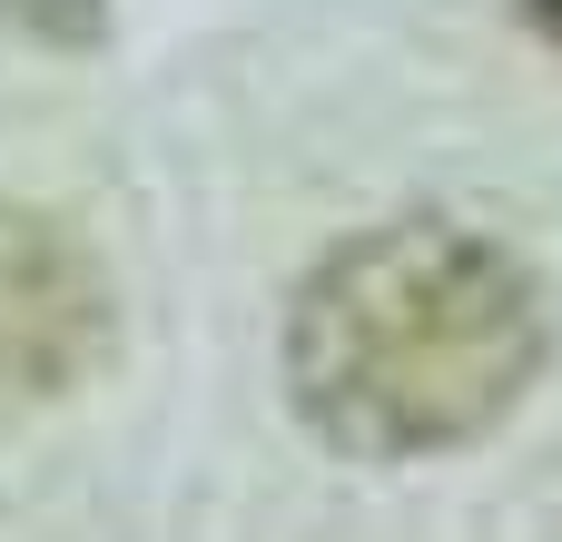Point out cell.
Returning a JSON list of instances; mask_svg holds the SVG:
<instances>
[{"label": "cell", "mask_w": 562, "mask_h": 542, "mask_svg": "<svg viewBox=\"0 0 562 542\" xmlns=\"http://www.w3.org/2000/svg\"><path fill=\"white\" fill-rule=\"evenodd\" d=\"M543 276L464 217H385L286 296V405L326 454L425 464L484 444L543 375Z\"/></svg>", "instance_id": "1"}, {"label": "cell", "mask_w": 562, "mask_h": 542, "mask_svg": "<svg viewBox=\"0 0 562 542\" xmlns=\"http://www.w3.org/2000/svg\"><path fill=\"white\" fill-rule=\"evenodd\" d=\"M0 30L40 39V49H99L109 39V0H0Z\"/></svg>", "instance_id": "3"}, {"label": "cell", "mask_w": 562, "mask_h": 542, "mask_svg": "<svg viewBox=\"0 0 562 542\" xmlns=\"http://www.w3.org/2000/svg\"><path fill=\"white\" fill-rule=\"evenodd\" d=\"M524 30H543V39L562 49V0H524Z\"/></svg>", "instance_id": "4"}, {"label": "cell", "mask_w": 562, "mask_h": 542, "mask_svg": "<svg viewBox=\"0 0 562 542\" xmlns=\"http://www.w3.org/2000/svg\"><path fill=\"white\" fill-rule=\"evenodd\" d=\"M119 355V286L99 247L30 197H0V405L79 395Z\"/></svg>", "instance_id": "2"}]
</instances>
